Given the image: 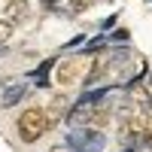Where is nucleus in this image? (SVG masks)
<instances>
[{
  "label": "nucleus",
  "instance_id": "7ed1b4c3",
  "mask_svg": "<svg viewBox=\"0 0 152 152\" xmlns=\"http://www.w3.org/2000/svg\"><path fill=\"white\" fill-rule=\"evenodd\" d=\"M55 79H58V85H64V88L76 85L79 79H88L85 61H82V58H64V61L58 64V70H55Z\"/></svg>",
  "mask_w": 152,
  "mask_h": 152
},
{
  "label": "nucleus",
  "instance_id": "1a4fd4ad",
  "mask_svg": "<svg viewBox=\"0 0 152 152\" xmlns=\"http://www.w3.org/2000/svg\"><path fill=\"white\" fill-rule=\"evenodd\" d=\"M107 122H110V110H107V107H94V119H91V128H94V131H100Z\"/></svg>",
  "mask_w": 152,
  "mask_h": 152
},
{
  "label": "nucleus",
  "instance_id": "39448f33",
  "mask_svg": "<svg viewBox=\"0 0 152 152\" xmlns=\"http://www.w3.org/2000/svg\"><path fill=\"white\" fill-rule=\"evenodd\" d=\"M24 91H28V82L24 79H12L3 85V94H0V104L3 107H12V104H18V100L24 97Z\"/></svg>",
  "mask_w": 152,
  "mask_h": 152
},
{
  "label": "nucleus",
  "instance_id": "9b49d317",
  "mask_svg": "<svg viewBox=\"0 0 152 152\" xmlns=\"http://www.w3.org/2000/svg\"><path fill=\"white\" fill-rule=\"evenodd\" d=\"M49 152H73V149H70V146H52Z\"/></svg>",
  "mask_w": 152,
  "mask_h": 152
},
{
  "label": "nucleus",
  "instance_id": "423d86ee",
  "mask_svg": "<svg viewBox=\"0 0 152 152\" xmlns=\"http://www.w3.org/2000/svg\"><path fill=\"white\" fill-rule=\"evenodd\" d=\"M88 6V0H49V9L61 12V15H76Z\"/></svg>",
  "mask_w": 152,
  "mask_h": 152
},
{
  "label": "nucleus",
  "instance_id": "f257e3e1",
  "mask_svg": "<svg viewBox=\"0 0 152 152\" xmlns=\"http://www.w3.org/2000/svg\"><path fill=\"white\" fill-rule=\"evenodd\" d=\"M15 128H18V137L24 143H34V140H40V137L46 134L49 128V116H46V110L40 107H31V110H24L18 122H15Z\"/></svg>",
  "mask_w": 152,
  "mask_h": 152
},
{
  "label": "nucleus",
  "instance_id": "6e6552de",
  "mask_svg": "<svg viewBox=\"0 0 152 152\" xmlns=\"http://www.w3.org/2000/svg\"><path fill=\"white\" fill-rule=\"evenodd\" d=\"M24 12H28V0H9L0 18L12 24V21H21V15H24Z\"/></svg>",
  "mask_w": 152,
  "mask_h": 152
},
{
  "label": "nucleus",
  "instance_id": "9d476101",
  "mask_svg": "<svg viewBox=\"0 0 152 152\" xmlns=\"http://www.w3.org/2000/svg\"><path fill=\"white\" fill-rule=\"evenodd\" d=\"M9 37H12V24H9V21H3V18H0V43H6Z\"/></svg>",
  "mask_w": 152,
  "mask_h": 152
},
{
  "label": "nucleus",
  "instance_id": "f03ea898",
  "mask_svg": "<svg viewBox=\"0 0 152 152\" xmlns=\"http://www.w3.org/2000/svg\"><path fill=\"white\" fill-rule=\"evenodd\" d=\"M107 137L94 128H73L70 134V149L73 152H104Z\"/></svg>",
  "mask_w": 152,
  "mask_h": 152
},
{
  "label": "nucleus",
  "instance_id": "0eeeda50",
  "mask_svg": "<svg viewBox=\"0 0 152 152\" xmlns=\"http://www.w3.org/2000/svg\"><path fill=\"white\" fill-rule=\"evenodd\" d=\"M64 113H67V97L64 94H58L52 104L46 107V116H49V128H55V125L64 119Z\"/></svg>",
  "mask_w": 152,
  "mask_h": 152
},
{
  "label": "nucleus",
  "instance_id": "20e7f679",
  "mask_svg": "<svg viewBox=\"0 0 152 152\" xmlns=\"http://www.w3.org/2000/svg\"><path fill=\"white\" fill-rule=\"evenodd\" d=\"M119 61H122V52H107V55H100L94 64H91V70H88V79H85V82H88V85L100 82V79H104V76L113 70V67L119 64Z\"/></svg>",
  "mask_w": 152,
  "mask_h": 152
}]
</instances>
